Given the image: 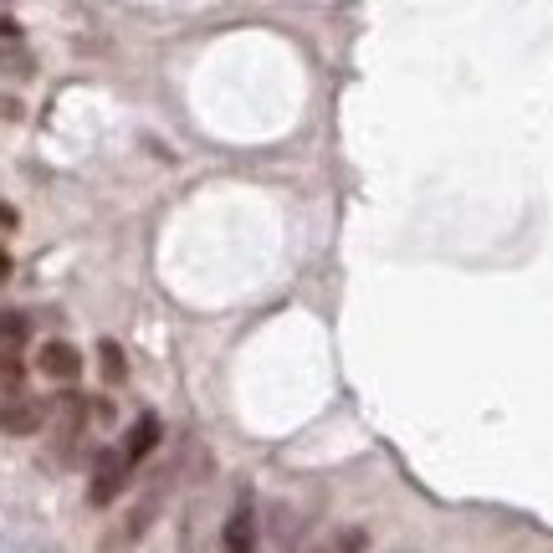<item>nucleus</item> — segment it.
Returning <instances> with one entry per match:
<instances>
[{"label": "nucleus", "mask_w": 553, "mask_h": 553, "mask_svg": "<svg viewBox=\"0 0 553 553\" xmlns=\"http://www.w3.org/2000/svg\"><path fill=\"white\" fill-rule=\"evenodd\" d=\"M123 487H129V461H123V451H103L93 461V482H88V502L93 507H108Z\"/></svg>", "instance_id": "1"}, {"label": "nucleus", "mask_w": 553, "mask_h": 553, "mask_svg": "<svg viewBox=\"0 0 553 553\" xmlns=\"http://www.w3.org/2000/svg\"><path fill=\"white\" fill-rule=\"evenodd\" d=\"M41 420H47V405L36 395H6V405H0V431L6 436H36Z\"/></svg>", "instance_id": "2"}, {"label": "nucleus", "mask_w": 553, "mask_h": 553, "mask_svg": "<svg viewBox=\"0 0 553 553\" xmlns=\"http://www.w3.org/2000/svg\"><path fill=\"white\" fill-rule=\"evenodd\" d=\"M36 369L47 374V379H62V385H67V379H77V374H82V354L57 338V344H47V349L36 354Z\"/></svg>", "instance_id": "3"}, {"label": "nucleus", "mask_w": 553, "mask_h": 553, "mask_svg": "<svg viewBox=\"0 0 553 553\" xmlns=\"http://www.w3.org/2000/svg\"><path fill=\"white\" fill-rule=\"evenodd\" d=\"M221 548L226 553H257V518H251V507H236V513L226 518Z\"/></svg>", "instance_id": "4"}, {"label": "nucleus", "mask_w": 553, "mask_h": 553, "mask_svg": "<svg viewBox=\"0 0 553 553\" xmlns=\"http://www.w3.org/2000/svg\"><path fill=\"white\" fill-rule=\"evenodd\" d=\"M159 446V415H139L134 420V431H129V441H123V461H144L149 451Z\"/></svg>", "instance_id": "5"}, {"label": "nucleus", "mask_w": 553, "mask_h": 553, "mask_svg": "<svg viewBox=\"0 0 553 553\" xmlns=\"http://www.w3.org/2000/svg\"><path fill=\"white\" fill-rule=\"evenodd\" d=\"M364 543H369L364 528H338V533H328L313 553H364Z\"/></svg>", "instance_id": "6"}, {"label": "nucleus", "mask_w": 553, "mask_h": 553, "mask_svg": "<svg viewBox=\"0 0 553 553\" xmlns=\"http://www.w3.org/2000/svg\"><path fill=\"white\" fill-rule=\"evenodd\" d=\"M26 313H0V344H21L26 338Z\"/></svg>", "instance_id": "7"}, {"label": "nucleus", "mask_w": 553, "mask_h": 553, "mask_svg": "<svg viewBox=\"0 0 553 553\" xmlns=\"http://www.w3.org/2000/svg\"><path fill=\"white\" fill-rule=\"evenodd\" d=\"M98 354H103V374H108L113 385H118V379H123V349H118V344H108V338H103V349H98Z\"/></svg>", "instance_id": "8"}, {"label": "nucleus", "mask_w": 553, "mask_h": 553, "mask_svg": "<svg viewBox=\"0 0 553 553\" xmlns=\"http://www.w3.org/2000/svg\"><path fill=\"white\" fill-rule=\"evenodd\" d=\"M0 379H6V385H16V379H21V364L11 354H0Z\"/></svg>", "instance_id": "9"}, {"label": "nucleus", "mask_w": 553, "mask_h": 553, "mask_svg": "<svg viewBox=\"0 0 553 553\" xmlns=\"http://www.w3.org/2000/svg\"><path fill=\"white\" fill-rule=\"evenodd\" d=\"M11 226H16V210H11V205H0V231H11Z\"/></svg>", "instance_id": "10"}, {"label": "nucleus", "mask_w": 553, "mask_h": 553, "mask_svg": "<svg viewBox=\"0 0 553 553\" xmlns=\"http://www.w3.org/2000/svg\"><path fill=\"white\" fill-rule=\"evenodd\" d=\"M21 26H16V16H0V36H16Z\"/></svg>", "instance_id": "11"}, {"label": "nucleus", "mask_w": 553, "mask_h": 553, "mask_svg": "<svg viewBox=\"0 0 553 553\" xmlns=\"http://www.w3.org/2000/svg\"><path fill=\"white\" fill-rule=\"evenodd\" d=\"M0 277H6V257H0Z\"/></svg>", "instance_id": "12"}]
</instances>
